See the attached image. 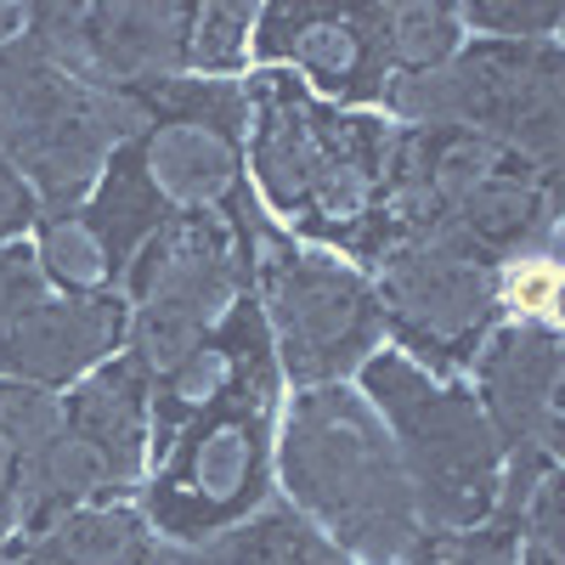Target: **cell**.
<instances>
[{
  "instance_id": "obj_21",
  "label": "cell",
  "mask_w": 565,
  "mask_h": 565,
  "mask_svg": "<svg viewBox=\"0 0 565 565\" xmlns=\"http://www.w3.org/2000/svg\"><path fill=\"white\" fill-rule=\"evenodd\" d=\"M452 12L469 40H559L565 0H469Z\"/></svg>"
},
{
  "instance_id": "obj_16",
  "label": "cell",
  "mask_w": 565,
  "mask_h": 565,
  "mask_svg": "<svg viewBox=\"0 0 565 565\" xmlns=\"http://www.w3.org/2000/svg\"><path fill=\"white\" fill-rule=\"evenodd\" d=\"M63 430L103 463L119 498H136L153 458V380L136 356L114 351L63 396Z\"/></svg>"
},
{
  "instance_id": "obj_3",
  "label": "cell",
  "mask_w": 565,
  "mask_h": 565,
  "mask_svg": "<svg viewBox=\"0 0 565 565\" xmlns=\"http://www.w3.org/2000/svg\"><path fill=\"white\" fill-rule=\"evenodd\" d=\"M385 210L396 238H436L481 266L554 255L559 175L458 125H396Z\"/></svg>"
},
{
  "instance_id": "obj_17",
  "label": "cell",
  "mask_w": 565,
  "mask_h": 565,
  "mask_svg": "<svg viewBox=\"0 0 565 565\" xmlns=\"http://www.w3.org/2000/svg\"><path fill=\"white\" fill-rule=\"evenodd\" d=\"M153 559L159 537L141 521L136 498L79 503L0 554V565H153Z\"/></svg>"
},
{
  "instance_id": "obj_22",
  "label": "cell",
  "mask_w": 565,
  "mask_h": 565,
  "mask_svg": "<svg viewBox=\"0 0 565 565\" xmlns=\"http://www.w3.org/2000/svg\"><path fill=\"white\" fill-rule=\"evenodd\" d=\"M40 295H45V277L34 266L29 238L23 244H0V328H7L12 317H23Z\"/></svg>"
},
{
  "instance_id": "obj_14",
  "label": "cell",
  "mask_w": 565,
  "mask_h": 565,
  "mask_svg": "<svg viewBox=\"0 0 565 565\" xmlns=\"http://www.w3.org/2000/svg\"><path fill=\"white\" fill-rule=\"evenodd\" d=\"M559 322L503 317L481 340L463 385L476 391L503 463H559Z\"/></svg>"
},
{
  "instance_id": "obj_6",
  "label": "cell",
  "mask_w": 565,
  "mask_h": 565,
  "mask_svg": "<svg viewBox=\"0 0 565 565\" xmlns=\"http://www.w3.org/2000/svg\"><path fill=\"white\" fill-rule=\"evenodd\" d=\"M249 221L255 199L238 186L221 210H181L141 249L119 282L125 356L159 380L249 295Z\"/></svg>"
},
{
  "instance_id": "obj_26",
  "label": "cell",
  "mask_w": 565,
  "mask_h": 565,
  "mask_svg": "<svg viewBox=\"0 0 565 565\" xmlns=\"http://www.w3.org/2000/svg\"><path fill=\"white\" fill-rule=\"evenodd\" d=\"M424 565H430V559H424Z\"/></svg>"
},
{
  "instance_id": "obj_4",
  "label": "cell",
  "mask_w": 565,
  "mask_h": 565,
  "mask_svg": "<svg viewBox=\"0 0 565 565\" xmlns=\"http://www.w3.org/2000/svg\"><path fill=\"white\" fill-rule=\"evenodd\" d=\"M380 413L385 436L402 458L418 521L430 537L481 526L503 492V447L463 380H441L380 345L351 380Z\"/></svg>"
},
{
  "instance_id": "obj_19",
  "label": "cell",
  "mask_w": 565,
  "mask_h": 565,
  "mask_svg": "<svg viewBox=\"0 0 565 565\" xmlns=\"http://www.w3.org/2000/svg\"><path fill=\"white\" fill-rule=\"evenodd\" d=\"M385 40H391V85L436 74L458 45V12L447 0H385Z\"/></svg>"
},
{
  "instance_id": "obj_11",
  "label": "cell",
  "mask_w": 565,
  "mask_h": 565,
  "mask_svg": "<svg viewBox=\"0 0 565 565\" xmlns=\"http://www.w3.org/2000/svg\"><path fill=\"white\" fill-rule=\"evenodd\" d=\"M170 215L175 210L153 186L130 136L108 153L103 175L90 181V193L74 210L40 215V226L29 232V249L52 295H119L130 260L170 226Z\"/></svg>"
},
{
  "instance_id": "obj_24",
  "label": "cell",
  "mask_w": 565,
  "mask_h": 565,
  "mask_svg": "<svg viewBox=\"0 0 565 565\" xmlns=\"http://www.w3.org/2000/svg\"><path fill=\"white\" fill-rule=\"evenodd\" d=\"M521 537H526V532H521ZM521 565H565L559 537H526V543H521Z\"/></svg>"
},
{
  "instance_id": "obj_1",
  "label": "cell",
  "mask_w": 565,
  "mask_h": 565,
  "mask_svg": "<svg viewBox=\"0 0 565 565\" xmlns=\"http://www.w3.org/2000/svg\"><path fill=\"white\" fill-rule=\"evenodd\" d=\"M244 97V186L260 215L289 238L373 271L402 244L385 210L396 125L322 103L282 68H249Z\"/></svg>"
},
{
  "instance_id": "obj_23",
  "label": "cell",
  "mask_w": 565,
  "mask_h": 565,
  "mask_svg": "<svg viewBox=\"0 0 565 565\" xmlns=\"http://www.w3.org/2000/svg\"><path fill=\"white\" fill-rule=\"evenodd\" d=\"M34 226H40V199L12 164H0V244H23Z\"/></svg>"
},
{
  "instance_id": "obj_25",
  "label": "cell",
  "mask_w": 565,
  "mask_h": 565,
  "mask_svg": "<svg viewBox=\"0 0 565 565\" xmlns=\"http://www.w3.org/2000/svg\"><path fill=\"white\" fill-rule=\"evenodd\" d=\"M23 23H29V7H12V0H0V45L18 40V34H23Z\"/></svg>"
},
{
  "instance_id": "obj_2",
  "label": "cell",
  "mask_w": 565,
  "mask_h": 565,
  "mask_svg": "<svg viewBox=\"0 0 565 565\" xmlns=\"http://www.w3.org/2000/svg\"><path fill=\"white\" fill-rule=\"evenodd\" d=\"M271 476L277 498L351 565H424L430 554L402 458L351 380L282 396Z\"/></svg>"
},
{
  "instance_id": "obj_12",
  "label": "cell",
  "mask_w": 565,
  "mask_h": 565,
  "mask_svg": "<svg viewBox=\"0 0 565 565\" xmlns=\"http://www.w3.org/2000/svg\"><path fill=\"white\" fill-rule=\"evenodd\" d=\"M249 68H282L322 103L380 114L391 97L385 0H271L255 12Z\"/></svg>"
},
{
  "instance_id": "obj_10",
  "label": "cell",
  "mask_w": 565,
  "mask_h": 565,
  "mask_svg": "<svg viewBox=\"0 0 565 565\" xmlns=\"http://www.w3.org/2000/svg\"><path fill=\"white\" fill-rule=\"evenodd\" d=\"M367 282L380 300L385 345L441 380H463L481 340L503 322L498 266H481L436 238H402L367 271Z\"/></svg>"
},
{
  "instance_id": "obj_20",
  "label": "cell",
  "mask_w": 565,
  "mask_h": 565,
  "mask_svg": "<svg viewBox=\"0 0 565 565\" xmlns=\"http://www.w3.org/2000/svg\"><path fill=\"white\" fill-rule=\"evenodd\" d=\"M255 12L260 7H249V0H193V18H186V74L244 79Z\"/></svg>"
},
{
  "instance_id": "obj_18",
  "label": "cell",
  "mask_w": 565,
  "mask_h": 565,
  "mask_svg": "<svg viewBox=\"0 0 565 565\" xmlns=\"http://www.w3.org/2000/svg\"><path fill=\"white\" fill-rule=\"evenodd\" d=\"M57 424H63V402L52 391L0 380V554L18 543V469Z\"/></svg>"
},
{
  "instance_id": "obj_15",
  "label": "cell",
  "mask_w": 565,
  "mask_h": 565,
  "mask_svg": "<svg viewBox=\"0 0 565 565\" xmlns=\"http://www.w3.org/2000/svg\"><path fill=\"white\" fill-rule=\"evenodd\" d=\"M125 351L119 295H52L45 289L23 317L0 328V380L63 396L90 367Z\"/></svg>"
},
{
  "instance_id": "obj_7",
  "label": "cell",
  "mask_w": 565,
  "mask_h": 565,
  "mask_svg": "<svg viewBox=\"0 0 565 565\" xmlns=\"http://www.w3.org/2000/svg\"><path fill=\"white\" fill-rule=\"evenodd\" d=\"M391 125H458L521 153L543 175L565 170V52L559 40H469L436 68L391 85Z\"/></svg>"
},
{
  "instance_id": "obj_5",
  "label": "cell",
  "mask_w": 565,
  "mask_h": 565,
  "mask_svg": "<svg viewBox=\"0 0 565 565\" xmlns=\"http://www.w3.org/2000/svg\"><path fill=\"white\" fill-rule=\"evenodd\" d=\"M249 295L260 306L282 391L345 385L385 345V322L367 271L277 232L260 215V204L249 221Z\"/></svg>"
},
{
  "instance_id": "obj_9",
  "label": "cell",
  "mask_w": 565,
  "mask_h": 565,
  "mask_svg": "<svg viewBox=\"0 0 565 565\" xmlns=\"http://www.w3.org/2000/svg\"><path fill=\"white\" fill-rule=\"evenodd\" d=\"M277 407H282V385L244 391L199 413L193 424H181L153 452L136 509L159 543L193 548L226 526L249 521L255 509L277 498V476H271Z\"/></svg>"
},
{
  "instance_id": "obj_13",
  "label": "cell",
  "mask_w": 565,
  "mask_h": 565,
  "mask_svg": "<svg viewBox=\"0 0 565 565\" xmlns=\"http://www.w3.org/2000/svg\"><path fill=\"white\" fill-rule=\"evenodd\" d=\"M186 18L193 0H114V7H29L23 34L79 85L141 97L186 74Z\"/></svg>"
},
{
  "instance_id": "obj_8",
  "label": "cell",
  "mask_w": 565,
  "mask_h": 565,
  "mask_svg": "<svg viewBox=\"0 0 565 565\" xmlns=\"http://www.w3.org/2000/svg\"><path fill=\"white\" fill-rule=\"evenodd\" d=\"M141 136V103L79 85L29 34L0 45V164L40 199V215L74 210L119 141Z\"/></svg>"
}]
</instances>
